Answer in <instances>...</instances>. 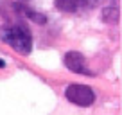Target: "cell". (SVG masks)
<instances>
[{"mask_svg": "<svg viewBox=\"0 0 122 115\" xmlns=\"http://www.w3.org/2000/svg\"><path fill=\"white\" fill-rule=\"evenodd\" d=\"M102 20L108 23H115L118 22V9L117 7H106L102 11Z\"/></svg>", "mask_w": 122, "mask_h": 115, "instance_id": "5", "label": "cell"}, {"mask_svg": "<svg viewBox=\"0 0 122 115\" xmlns=\"http://www.w3.org/2000/svg\"><path fill=\"white\" fill-rule=\"evenodd\" d=\"M63 61H65V65L68 67L72 72L83 74V76H92V72L88 70V67H86V59H84L83 54L76 52V50H70V52L65 54Z\"/></svg>", "mask_w": 122, "mask_h": 115, "instance_id": "3", "label": "cell"}, {"mask_svg": "<svg viewBox=\"0 0 122 115\" xmlns=\"http://www.w3.org/2000/svg\"><path fill=\"white\" fill-rule=\"evenodd\" d=\"M65 97L70 101L72 104H76V106H92V104L95 103V94H93V90L88 86V84H70L68 88L65 90Z\"/></svg>", "mask_w": 122, "mask_h": 115, "instance_id": "2", "label": "cell"}, {"mask_svg": "<svg viewBox=\"0 0 122 115\" xmlns=\"http://www.w3.org/2000/svg\"><path fill=\"white\" fill-rule=\"evenodd\" d=\"M77 2H79V5L84 4V5H88V7H92V5H95L99 0H77Z\"/></svg>", "mask_w": 122, "mask_h": 115, "instance_id": "7", "label": "cell"}, {"mask_svg": "<svg viewBox=\"0 0 122 115\" xmlns=\"http://www.w3.org/2000/svg\"><path fill=\"white\" fill-rule=\"evenodd\" d=\"M27 15H29L30 18L34 20V22H40V23H45V18H43V15H40V13H34V11H29V9H27Z\"/></svg>", "mask_w": 122, "mask_h": 115, "instance_id": "6", "label": "cell"}, {"mask_svg": "<svg viewBox=\"0 0 122 115\" xmlns=\"http://www.w3.org/2000/svg\"><path fill=\"white\" fill-rule=\"evenodd\" d=\"M56 7L61 13H76L79 9V2L77 0H56Z\"/></svg>", "mask_w": 122, "mask_h": 115, "instance_id": "4", "label": "cell"}, {"mask_svg": "<svg viewBox=\"0 0 122 115\" xmlns=\"http://www.w3.org/2000/svg\"><path fill=\"white\" fill-rule=\"evenodd\" d=\"M4 42L7 45H11L13 50L20 54H29L30 49H32V36H30V31L25 25L18 23V25L9 27L7 31L4 32Z\"/></svg>", "mask_w": 122, "mask_h": 115, "instance_id": "1", "label": "cell"}]
</instances>
